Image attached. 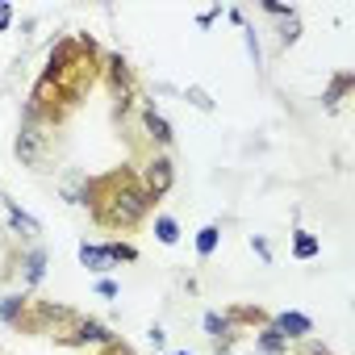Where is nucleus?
<instances>
[{
    "mask_svg": "<svg viewBox=\"0 0 355 355\" xmlns=\"http://www.w3.org/2000/svg\"><path fill=\"white\" fill-rule=\"evenodd\" d=\"M101 76H105V51L96 46V38L92 34H67L55 42V51H51L38 84L30 88V101L21 113H30L46 130H59L88 101V92L101 84Z\"/></svg>",
    "mask_w": 355,
    "mask_h": 355,
    "instance_id": "nucleus-1",
    "label": "nucleus"
},
{
    "mask_svg": "<svg viewBox=\"0 0 355 355\" xmlns=\"http://www.w3.org/2000/svg\"><path fill=\"white\" fill-rule=\"evenodd\" d=\"M80 205H88L92 222L101 230H109V234H134L155 214V201L142 189V175L130 163H121V167H113L105 175H88Z\"/></svg>",
    "mask_w": 355,
    "mask_h": 355,
    "instance_id": "nucleus-2",
    "label": "nucleus"
},
{
    "mask_svg": "<svg viewBox=\"0 0 355 355\" xmlns=\"http://www.w3.org/2000/svg\"><path fill=\"white\" fill-rule=\"evenodd\" d=\"M13 150H17V159H21L30 171H46V167H51V155H55V134H51L42 121H34L30 113H21Z\"/></svg>",
    "mask_w": 355,
    "mask_h": 355,
    "instance_id": "nucleus-3",
    "label": "nucleus"
},
{
    "mask_svg": "<svg viewBox=\"0 0 355 355\" xmlns=\"http://www.w3.org/2000/svg\"><path fill=\"white\" fill-rule=\"evenodd\" d=\"M101 84L109 88V96H113V105H117V117H125V109L138 101V76H134V67H130L121 55H105V76H101Z\"/></svg>",
    "mask_w": 355,
    "mask_h": 355,
    "instance_id": "nucleus-4",
    "label": "nucleus"
},
{
    "mask_svg": "<svg viewBox=\"0 0 355 355\" xmlns=\"http://www.w3.org/2000/svg\"><path fill=\"white\" fill-rule=\"evenodd\" d=\"M138 175H142V189L150 193V201L159 205L171 193V184H175V163H171V155H150Z\"/></svg>",
    "mask_w": 355,
    "mask_h": 355,
    "instance_id": "nucleus-5",
    "label": "nucleus"
},
{
    "mask_svg": "<svg viewBox=\"0 0 355 355\" xmlns=\"http://www.w3.org/2000/svg\"><path fill=\"white\" fill-rule=\"evenodd\" d=\"M222 318H226V326L239 330V334H255V330H263V326L272 322V313H268L263 305H255V301H239V305L222 309Z\"/></svg>",
    "mask_w": 355,
    "mask_h": 355,
    "instance_id": "nucleus-6",
    "label": "nucleus"
},
{
    "mask_svg": "<svg viewBox=\"0 0 355 355\" xmlns=\"http://www.w3.org/2000/svg\"><path fill=\"white\" fill-rule=\"evenodd\" d=\"M272 326L288 338V343H305L309 334H313V322L305 318V313H297V309H284V313H276L272 318Z\"/></svg>",
    "mask_w": 355,
    "mask_h": 355,
    "instance_id": "nucleus-7",
    "label": "nucleus"
},
{
    "mask_svg": "<svg viewBox=\"0 0 355 355\" xmlns=\"http://www.w3.org/2000/svg\"><path fill=\"white\" fill-rule=\"evenodd\" d=\"M0 205H5V218H9V230H13V234H21V239H38V234H42V222H38V218H30L17 201L0 197Z\"/></svg>",
    "mask_w": 355,
    "mask_h": 355,
    "instance_id": "nucleus-8",
    "label": "nucleus"
},
{
    "mask_svg": "<svg viewBox=\"0 0 355 355\" xmlns=\"http://www.w3.org/2000/svg\"><path fill=\"white\" fill-rule=\"evenodd\" d=\"M142 130H146V138H150L155 146H163V155H167V146L175 142V134H171L167 117H163V113H155V105H142Z\"/></svg>",
    "mask_w": 355,
    "mask_h": 355,
    "instance_id": "nucleus-9",
    "label": "nucleus"
},
{
    "mask_svg": "<svg viewBox=\"0 0 355 355\" xmlns=\"http://www.w3.org/2000/svg\"><path fill=\"white\" fill-rule=\"evenodd\" d=\"M42 276H46V247L34 243V247L21 255V284H26V288H38Z\"/></svg>",
    "mask_w": 355,
    "mask_h": 355,
    "instance_id": "nucleus-10",
    "label": "nucleus"
},
{
    "mask_svg": "<svg viewBox=\"0 0 355 355\" xmlns=\"http://www.w3.org/2000/svg\"><path fill=\"white\" fill-rule=\"evenodd\" d=\"M251 338H255V351H259V355H288V338H284L272 322H268L263 330H255Z\"/></svg>",
    "mask_w": 355,
    "mask_h": 355,
    "instance_id": "nucleus-11",
    "label": "nucleus"
},
{
    "mask_svg": "<svg viewBox=\"0 0 355 355\" xmlns=\"http://www.w3.org/2000/svg\"><path fill=\"white\" fill-rule=\"evenodd\" d=\"M80 263L88 268V272H96V276H105L113 263H109V255H105V243H80Z\"/></svg>",
    "mask_w": 355,
    "mask_h": 355,
    "instance_id": "nucleus-12",
    "label": "nucleus"
},
{
    "mask_svg": "<svg viewBox=\"0 0 355 355\" xmlns=\"http://www.w3.org/2000/svg\"><path fill=\"white\" fill-rule=\"evenodd\" d=\"M351 88H355V76H351V71H338V76L330 80V88L322 92V105H326V109H338V101H343Z\"/></svg>",
    "mask_w": 355,
    "mask_h": 355,
    "instance_id": "nucleus-13",
    "label": "nucleus"
},
{
    "mask_svg": "<svg viewBox=\"0 0 355 355\" xmlns=\"http://www.w3.org/2000/svg\"><path fill=\"white\" fill-rule=\"evenodd\" d=\"M105 255H109L113 268H117V263H138V247L125 243V239H109V243H105Z\"/></svg>",
    "mask_w": 355,
    "mask_h": 355,
    "instance_id": "nucleus-14",
    "label": "nucleus"
},
{
    "mask_svg": "<svg viewBox=\"0 0 355 355\" xmlns=\"http://www.w3.org/2000/svg\"><path fill=\"white\" fill-rule=\"evenodd\" d=\"M155 239H159L163 247H175V243H180V222H175L171 214H159V218H155Z\"/></svg>",
    "mask_w": 355,
    "mask_h": 355,
    "instance_id": "nucleus-15",
    "label": "nucleus"
},
{
    "mask_svg": "<svg viewBox=\"0 0 355 355\" xmlns=\"http://www.w3.org/2000/svg\"><path fill=\"white\" fill-rule=\"evenodd\" d=\"M218 243H222V226H214V222H209V226H201V230H197V255H201V259H209V255L218 251Z\"/></svg>",
    "mask_w": 355,
    "mask_h": 355,
    "instance_id": "nucleus-16",
    "label": "nucleus"
},
{
    "mask_svg": "<svg viewBox=\"0 0 355 355\" xmlns=\"http://www.w3.org/2000/svg\"><path fill=\"white\" fill-rule=\"evenodd\" d=\"M318 251H322V243L313 234H305V230L293 234V259H318Z\"/></svg>",
    "mask_w": 355,
    "mask_h": 355,
    "instance_id": "nucleus-17",
    "label": "nucleus"
},
{
    "mask_svg": "<svg viewBox=\"0 0 355 355\" xmlns=\"http://www.w3.org/2000/svg\"><path fill=\"white\" fill-rule=\"evenodd\" d=\"M297 38H301V17H297V13L280 17V46H293Z\"/></svg>",
    "mask_w": 355,
    "mask_h": 355,
    "instance_id": "nucleus-18",
    "label": "nucleus"
},
{
    "mask_svg": "<svg viewBox=\"0 0 355 355\" xmlns=\"http://www.w3.org/2000/svg\"><path fill=\"white\" fill-rule=\"evenodd\" d=\"M92 355H138V351H134L125 338H109L105 347H92Z\"/></svg>",
    "mask_w": 355,
    "mask_h": 355,
    "instance_id": "nucleus-19",
    "label": "nucleus"
},
{
    "mask_svg": "<svg viewBox=\"0 0 355 355\" xmlns=\"http://www.w3.org/2000/svg\"><path fill=\"white\" fill-rule=\"evenodd\" d=\"M184 101H189V105H197L201 113H214V96H209L205 88H189V92H184Z\"/></svg>",
    "mask_w": 355,
    "mask_h": 355,
    "instance_id": "nucleus-20",
    "label": "nucleus"
},
{
    "mask_svg": "<svg viewBox=\"0 0 355 355\" xmlns=\"http://www.w3.org/2000/svg\"><path fill=\"white\" fill-rule=\"evenodd\" d=\"M205 334H209V343L226 334V318H222L218 309H209V313H205Z\"/></svg>",
    "mask_w": 355,
    "mask_h": 355,
    "instance_id": "nucleus-21",
    "label": "nucleus"
},
{
    "mask_svg": "<svg viewBox=\"0 0 355 355\" xmlns=\"http://www.w3.org/2000/svg\"><path fill=\"white\" fill-rule=\"evenodd\" d=\"M243 38H247V55H251V63H255V67H263V51H259V38H255V30H251V26H243Z\"/></svg>",
    "mask_w": 355,
    "mask_h": 355,
    "instance_id": "nucleus-22",
    "label": "nucleus"
},
{
    "mask_svg": "<svg viewBox=\"0 0 355 355\" xmlns=\"http://www.w3.org/2000/svg\"><path fill=\"white\" fill-rule=\"evenodd\" d=\"M117 293H121V288H117V280H109V276H101V280H96V297H105V301H113Z\"/></svg>",
    "mask_w": 355,
    "mask_h": 355,
    "instance_id": "nucleus-23",
    "label": "nucleus"
},
{
    "mask_svg": "<svg viewBox=\"0 0 355 355\" xmlns=\"http://www.w3.org/2000/svg\"><path fill=\"white\" fill-rule=\"evenodd\" d=\"M251 251L263 259V263H272V247H268V239H259V234H251Z\"/></svg>",
    "mask_w": 355,
    "mask_h": 355,
    "instance_id": "nucleus-24",
    "label": "nucleus"
},
{
    "mask_svg": "<svg viewBox=\"0 0 355 355\" xmlns=\"http://www.w3.org/2000/svg\"><path fill=\"white\" fill-rule=\"evenodd\" d=\"M263 13H272V17H288V13H297L293 5H276V0H263Z\"/></svg>",
    "mask_w": 355,
    "mask_h": 355,
    "instance_id": "nucleus-25",
    "label": "nucleus"
},
{
    "mask_svg": "<svg viewBox=\"0 0 355 355\" xmlns=\"http://www.w3.org/2000/svg\"><path fill=\"white\" fill-rule=\"evenodd\" d=\"M297 355H330V347H322V343H313V338H305V347H301Z\"/></svg>",
    "mask_w": 355,
    "mask_h": 355,
    "instance_id": "nucleus-26",
    "label": "nucleus"
},
{
    "mask_svg": "<svg viewBox=\"0 0 355 355\" xmlns=\"http://www.w3.org/2000/svg\"><path fill=\"white\" fill-rule=\"evenodd\" d=\"M146 338H150V347H155V351H159V347H167V334H163L159 326H150V330H146Z\"/></svg>",
    "mask_w": 355,
    "mask_h": 355,
    "instance_id": "nucleus-27",
    "label": "nucleus"
},
{
    "mask_svg": "<svg viewBox=\"0 0 355 355\" xmlns=\"http://www.w3.org/2000/svg\"><path fill=\"white\" fill-rule=\"evenodd\" d=\"M9 26H13V9H9V5H5V9H0V34H5V30H9Z\"/></svg>",
    "mask_w": 355,
    "mask_h": 355,
    "instance_id": "nucleus-28",
    "label": "nucleus"
},
{
    "mask_svg": "<svg viewBox=\"0 0 355 355\" xmlns=\"http://www.w3.org/2000/svg\"><path fill=\"white\" fill-rule=\"evenodd\" d=\"M218 17H222V5H218V9H209V13H201V26H214Z\"/></svg>",
    "mask_w": 355,
    "mask_h": 355,
    "instance_id": "nucleus-29",
    "label": "nucleus"
},
{
    "mask_svg": "<svg viewBox=\"0 0 355 355\" xmlns=\"http://www.w3.org/2000/svg\"><path fill=\"white\" fill-rule=\"evenodd\" d=\"M175 355H193V351H175Z\"/></svg>",
    "mask_w": 355,
    "mask_h": 355,
    "instance_id": "nucleus-30",
    "label": "nucleus"
},
{
    "mask_svg": "<svg viewBox=\"0 0 355 355\" xmlns=\"http://www.w3.org/2000/svg\"><path fill=\"white\" fill-rule=\"evenodd\" d=\"M226 355H234V351H226Z\"/></svg>",
    "mask_w": 355,
    "mask_h": 355,
    "instance_id": "nucleus-31",
    "label": "nucleus"
}]
</instances>
